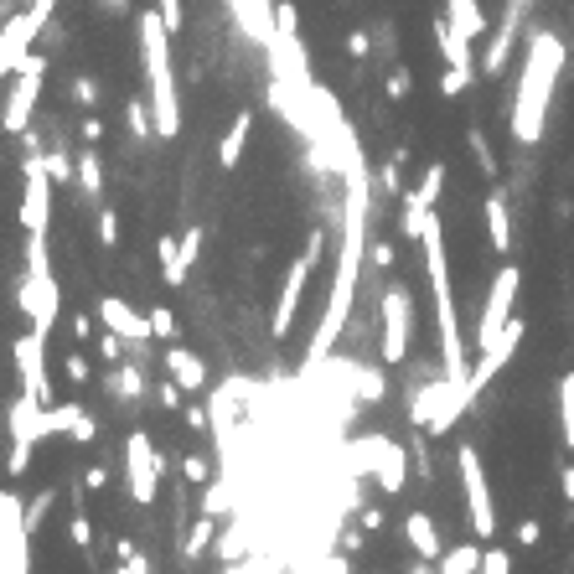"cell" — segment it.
<instances>
[{"label": "cell", "instance_id": "4dcf8cb0", "mask_svg": "<svg viewBox=\"0 0 574 574\" xmlns=\"http://www.w3.org/2000/svg\"><path fill=\"white\" fill-rule=\"evenodd\" d=\"M244 554H249V528H244V523L228 528V533H218V559H223V564L244 559Z\"/></svg>", "mask_w": 574, "mask_h": 574}, {"label": "cell", "instance_id": "44dd1931", "mask_svg": "<svg viewBox=\"0 0 574 574\" xmlns=\"http://www.w3.org/2000/svg\"><path fill=\"white\" fill-rule=\"evenodd\" d=\"M52 414H57V435H73L78 445H88V440L99 435L94 414H88L83 404H52Z\"/></svg>", "mask_w": 574, "mask_h": 574}, {"label": "cell", "instance_id": "30bf717a", "mask_svg": "<svg viewBox=\"0 0 574 574\" xmlns=\"http://www.w3.org/2000/svg\"><path fill=\"white\" fill-rule=\"evenodd\" d=\"M161 471H166V461H161L156 440H150L145 430H130V440H125V476H130V497H135L140 507L156 502V492H161Z\"/></svg>", "mask_w": 574, "mask_h": 574}, {"label": "cell", "instance_id": "bcb514c9", "mask_svg": "<svg viewBox=\"0 0 574 574\" xmlns=\"http://www.w3.org/2000/svg\"><path fill=\"white\" fill-rule=\"evenodd\" d=\"M181 394H187V388H181V383H176V378H171V383H161V388H156V399H161V404H166V409H176V404H181Z\"/></svg>", "mask_w": 574, "mask_h": 574}, {"label": "cell", "instance_id": "8d00e7d4", "mask_svg": "<svg viewBox=\"0 0 574 574\" xmlns=\"http://www.w3.org/2000/svg\"><path fill=\"white\" fill-rule=\"evenodd\" d=\"M383 88H388V99H399V104H404V99H409V88H414V73H409V68H394Z\"/></svg>", "mask_w": 574, "mask_h": 574}, {"label": "cell", "instance_id": "8992f818", "mask_svg": "<svg viewBox=\"0 0 574 574\" xmlns=\"http://www.w3.org/2000/svg\"><path fill=\"white\" fill-rule=\"evenodd\" d=\"M518 290H523V269L518 264H502L497 275H492V285H487V300H481V316H476V337H471V347L476 352H487L502 331H507V321H512V300H518Z\"/></svg>", "mask_w": 574, "mask_h": 574}, {"label": "cell", "instance_id": "83f0119b", "mask_svg": "<svg viewBox=\"0 0 574 574\" xmlns=\"http://www.w3.org/2000/svg\"><path fill=\"white\" fill-rule=\"evenodd\" d=\"M78 187H83V197H99L104 192V166H99L94 150H83V156H78Z\"/></svg>", "mask_w": 574, "mask_h": 574}, {"label": "cell", "instance_id": "74e56055", "mask_svg": "<svg viewBox=\"0 0 574 574\" xmlns=\"http://www.w3.org/2000/svg\"><path fill=\"white\" fill-rule=\"evenodd\" d=\"M181 476L197 481V487H207V481H213V466H207V456H187V461H181Z\"/></svg>", "mask_w": 574, "mask_h": 574}, {"label": "cell", "instance_id": "e0dca14e", "mask_svg": "<svg viewBox=\"0 0 574 574\" xmlns=\"http://www.w3.org/2000/svg\"><path fill=\"white\" fill-rule=\"evenodd\" d=\"M109 399L114 404H140L150 394V383H145V368L140 362H114V373H109Z\"/></svg>", "mask_w": 574, "mask_h": 574}, {"label": "cell", "instance_id": "3957f363", "mask_svg": "<svg viewBox=\"0 0 574 574\" xmlns=\"http://www.w3.org/2000/svg\"><path fill=\"white\" fill-rule=\"evenodd\" d=\"M419 249H425V269H430V290H435V331H440V368L445 378L471 383V357L461 342V316H456V285H450V259H445V228L430 213L425 233H419Z\"/></svg>", "mask_w": 574, "mask_h": 574}, {"label": "cell", "instance_id": "52a82bcc", "mask_svg": "<svg viewBox=\"0 0 574 574\" xmlns=\"http://www.w3.org/2000/svg\"><path fill=\"white\" fill-rule=\"evenodd\" d=\"M456 471H461V487H466V518L481 533V543H492L497 538V507H492V481H487V466H481L476 445L456 450Z\"/></svg>", "mask_w": 574, "mask_h": 574}, {"label": "cell", "instance_id": "c3c4849f", "mask_svg": "<svg viewBox=\"0 0 574 574\" xmlns=\"http://www.w3.org/2000/svg\"><path fill=\"white\" fill-rule=\"evenodd\" d=\"M156 11L166 16V26H171V32L181 26V0H156Z\"/></svg>", "mask_w": 574, "mask_h": 574}, {"label": "cell", "instance_id": "816d5d0a", "mask_svg": "<svg viewBox=\"0 0 574 574\" xmlns=\"http://www.w3.org/2000/svg\"><path fill=\"white\" fill-rule=\"evenodd\" d=\"M63 368H68V378H73V383H88V362H83L78 352H68V362H63Z\"/></svg>", "mask_w": 574, "mask_h": 574}, {"label": "cell", "instance_id": "681fc988", "mask_svg": "<svg viewBox=\"0 0 574 574\" xmlns=\"http://www.w3.org/2000/svg\"><path fill=\"white\" fill-rule=\"evenodd\" d=\"M83 487H88V492L109 487V471H104V466H88V471H83Z\"/></svg>", "mask_w": 574, "mask_h": 574}, {"label": "cell", "instance_id": "9c48e42d", "mask_svg": "<svg viewBox=\"0 0 574 574\" xmlns=\"http://www.w3.org/2000/svg\"><path fill=\"white\" fill-rule=\"evenodd\" d=\"M321 249H326V233L316 228V233L306 238V254H300V259L290 264V275H285V285H280L275 316H269V331H275V337H290V326H295V311H300V300H306V285H311V269H316Z\"/></svg>", "mask_w": 574, "mask_h": 574}, {"label": "cell", "instance_id": "f5cc1de1", "mask_svg": "<svg viewBox=\"0 0 574 574\" xmlns=\"http://www.w3.org/2000/svg\"><path fill=\"white\" fill-rule=\"evenodd\" d=\"M78 135H83L88 145H99V140H104V125H99V119H94V114H88V119H83V130H78Z\"/></svg>", "mask_w": 574, "mask_h": 574}, {"label": "cell", "instance_id": "f546056e", "mask_svg": "<svg viewBox=\"0 0 574 574\" xmlns=\"http://www.w3.org/2000/svg\"><path fill=\"white\" fill-rule=\"evenodd\" d=\"M125 119H130V135H135V140H150V135H156V114H150L145 99H130V104H125Z\"/></svg>", "mask_w": 574, "mask_h": 574}, {"label": "cell", "instance_id": "f907efd6", "mask_svg": "<svg viewBox=\"0 0 574 574\" xmlns=\"http://www.w3.org/2000/svg\"><path fill=\"white\" fill-rule=\"evenodd\" d=\"M347 52H352V57H368V52H373V37H368V32H352V37H347Z\"/></svg>", "mask_w": 574, "mask_h": 574}, {"label": "cell", "instance_id": "7a4b0ae2", "mask_svg": "<svg viewBox=\"0 0 574 574\" xmlns=\"http://www.w3.org/2000/svg\"><path fill=\"white\" fill-rule=\"evenodd\" d=\"M569 47L554 32H533L523 52V73H518V94H512V140L518 150H533L549 125V104H554V83L564 73Z\"/></svg>", "mask_w": 574, "mask_h": 574}, {"label": "cell", "instance_id": "d6986e66", "mask_svg": "<svg viewBox=\"0 0 574 574\" xmlns=\"http://www.w3.org/2000/svg\"><path fill=\"white\" fill-rule=\"evenodd\" d=\"M487 238H492L497 254H512V202L502 187L487 192Z\"/></svg>", "mask_w": 574, "mask_h": 574}, {"label": "cell", "instance_id": "9a60e30c", "mask_svg": "<svg viewBox=\"0 0 574 574\" xmlns=\"http://www.w3.org/2000/svg\"><path fill=\"white\" fill-rule=\"evenodd\" d=\"M99 316H104L109 331H119V337L135 342V347H145L150 337H156V331H150V316H135L130 300H119V295H104V300H99Z\"/></svg>", "mask_w": 574, "mask_h": 574}, {"label": "cell", "instance_id": "ba28073f", "mask_svg": "<svg viewBox=\"0 0 574 574\" xmlns=\"http://www.w3.org/2000/svg\"><path fill=\"white\" fill-rule=\"evenodd\" d=\"M42 83H47V57L32 52V57H26V63L16 68L11 94H6V109H0V125H6V135H26V130H32V114H37V99H42Z\"/></svg>", "mask_w": 574, "mask_h": 574}, {"label": "cell", "instance_id": "7c38bea8", "mask_svg": "<svg viewBox=\"0 0 574 574\" xmlns=\"http://www.w3.org/2000/svg\"><path fill=\"white\" fill-rule=\"evenodd\" d=\"M357 471H373L378 487L394 497V492H404V481H409V456H404V445L383 440V435H368L357 445Z\"/></svg>", "mask_w": 574, "mask_h": 574}, {"label": "cell", "instance_id": "5bb4252c", "mask_svg": "<svg viewBox=\"0 0 574 574\" xmlns=\"http://www.w3.org/2000/svg\"><path fill=\"white\" fill-rule=\"evenodd\" d=\"M11 357H16V373H21L26 394H37L42 404H52V383H47V331L32 326V331H26V337L11 347Z\"/></svg>", "mask_w": 574, "mask_h": 574}, {"label": "cell", "instance_id": "2e32d148", "mask_svg": "<svg viewBox=\"0 0 574 574\" xmlns=\"http://www.w3.org/2000/svg\"><path fill=\"white\" fill-rule=\"evenodd\" d=\"M404 538H409V549H414V559H430V564H440V554H445V543H440V528H435V518L425 507H414L409 518H404Z\"/></svg>", "mask_w": 574, "mask_h": 574}, {"label": "cell", "instance_id": "91938a15", "mask_svg": "<svg viewBox=\"0 0 574 574\" xmlns=\"http://www.w3.org/2000/svg\"><path fill=\"white\" fill-rule=\"evenodd\" d=\"M99 6H104L109 16H125V6H130V0H99Z\"/></svg>", "mask_w": 574, "mask_h": 574}, {"label": "cell", "instance_id": "277c9868", "mask_svg": "<svg viewBox=\"0 0 574 574\" xmlns=\"http://www.w3.org/2000/svg\"><path fill=\"white\" fill-rule=\"evenodd\" d=\"M140 68L150 83V114H156V140H176L181 130V99H176V73H171V26L150 6L140 11Z\"/></svg>", "mask_w": 574, "mask_h": 574}, {"label": "cell", "instance_id": "d6a6232c", "mask_svg": "<svg viewBox=\"0 0 574 574\" xmlns=\"http://www.w3.org/2000/svg\"><path fill=\"white\" fill-rule=\"evenodd\" d=\"M440 192H445V166L435 161V166H430L425 176H419V187H414V197L425 202V207H435V202H440Z\"/></svg>", "mask_w": 574, "mask_h": 574}, {"label": "cell", "instance_id": "ac0fdd59", "mask_svg": "<svg viewBox=\"0 0 574 574\" xmlns=\"http://www.w3.org/2000/svg\"><path fill=\"white\" fill-rule=\"evenodd\" d=\"M166 373L187 388V394H202L207 388V362L197 352H187V347H166Z\"/></svg>", "mask_w": 574, "mask_h": 574}, {"label": "cell", "instance_id": "1f68e13d", "mask_svg": "<svg viewBox=\"0 0 574 574\" xmlns=\"http://www.w3.org/2000/svg\"><path fill=\"white\" fill-rule=\"evenodd\" d=\"M466 145H471V156H476L481 176H502V166H497V156H492V145H487V135H481V130H466Z\"/></svg>", "mask_w": 574, "mask_h": 574}, {"label": "cell", "instance_id": "ffe728a7", "mask_svg": "<svg viewBox=\"0 0 574 574\" xmlns=\"http://www.w3.org/2000/svg\"><path fill=\"white\" fill-rule=\"evenodd\" d=\"M435 42H440L445 68H471V37H466L450 16H440V21H435Z\"/></svg>", "mask_w": 574, "mask_h": 574}, {"label": "cell", "instance_id": "6f0895ef", "mask_svg": "<svg viewBox=\"0 0 574 574\" xmlns=\"http://www.w3.org/2000/svg\"><path fill=\"white\" fill-rule=\"evenodd\" d=\"M559 487H564V502L574 507V466H559Z\"/></svg>", "mask_w": 574, "mask_h": 574}, {"label": "cell", "instance_id": "ee69618b", "mask_svg": "<svg viewBox=\"0 0 574 574\" xmlns=\"http://www.w3.org/2000/svg\"><path fill=\"white\" fill-rule=\"evenodd\" d=\"M47 507H52V492H42L32 507H26V533H37L42 528V518H47Z\"/></svg>", "mask_w": 574, "mask_h": 574}, {"label": "cell", "instance_id": "f6af8a7d", "mask_svg": "<svg viewBox=\"0 0 574 574\" xmlns=\"http://www.w3.org/2000/svg\"><path fill=\"white\" fill-rule=\"evenodd\" d=\"M538 538H543V523H538V518H523V523H518V549H533Z\"/></svg>", "mask_w": 574, "mask_h": 574}, {"label": "cell", "instance_id": "e575fe53", "mask_svg": "<svg viewBox=\"0 0 574 574\" xmlns=\"http://www.w3.org/2000/svg\"><path fill=\"white\" fill-rule=\"evenodd\" d=\"M202 512H213V518H223V512H233V507H228V481H207Z\"/></svg>", "mask_w": 574, "mask_h": 574}, {"label": "cell", "instance_id": "94428289", "mask_svg": "<svg viewBox=\"0 0 574 574\" xmlns=\"http://www.w3.org/2000/svg\"><path fill=\"white\" fill-rule=\"evenodd\" d=\"M404 574H430V559H414V564H409Z\"/></svg>", "mask_w": 574, "mask_h": 574}, {"label": "cell", "instance_id": "d590c367", "mask_svg": "<svg viewBox=\"0 0 574 574\" xmlns=\"http://www.w3.org/2000/svg\"><path fill=\"white\" fill-rule=\"evenodd\" d=\"M150 331H156L161 342H176V316L166 306H150Z\"/></svg>", "mask_w": 574, "mask_h": 574}, {"label": "cell", "instance_id": "6da1fadb", "mask_svg": "<svg viewBox=\"0 0 574 574\" xmlns=\"http://www.w3.org/2000/svg\"><path fill=\"white\" fill-rule=\"evenodd\" d=\"M342 249H337V275H331V295H326V316L316 326V337L306 347V368L331 357V347L342 342V331L352 321V300H357V280H362V264H368V166H362V150L342 166Z\"/></svg>", "mask_w": 574, "mask_h": 574}, {"label": "cell", "instance_id": "680465c9", "mask_svg": "<svg viewBox=\"0 0 574 574\" xmlns=\"http://www.w3.org/2000/svg\"><path fill=\"white\" fill-rule=\"evenodd\" d=\"M73 337H78V342H88V337H94V321L78 316V321H73Z\"/></svg>", "mask_w": 574, "mask_h": 574}, {"label": "cell", "instance_id": "7dc6e473", "mask_svg": "<svg viewBox=\"0 0 574 574\" xmlns=\"http://www.w3.org/2000/svg\"><path fill=\"white\" fill-rule=\"evenodd\" d=\"M368 264H373V269H394V249H388V244H373V249H368Z\"/></svg>", "mask_w": 574, "mask_h": 574}, {"label": "cell", "instance_id": "cb8c5ba5", "mask_svg": "<svg viewBox=\"0 0 574 574\" xmlns=\"http://www.w3.org/2000/svg\"><path fill=\"white\" fill-rule=\"evenodd\" d=\"M481 554L476 543H450V549L440 554V574H481Z\"/></svg>", "mask_w": 574, "mask_h": 574}, {"label": "cell", "instance_id": "60d3db41", "mask_svg": "<svg viewBox=\"0 0 574 574\" xmlns=\"http://www.w3.org/2000/svg\"><path fill=\"white\" fill-rule=\"evenodd\" d=\"M481 574H512L507 549H487V554H481Z\"/></svg>", "mask_w": 574, "mask_h": 574}, {"label": "cell", "instance_id": "f1b7e54d", "mask_svg": "<svg viewBox=\"0 0 574 574\" xmlns=\"http://www.w3.org/2000/svg\"><path fill=\"white\" fill-rule=\"evenodd\" d=\"M352 394H357V404H378V399L388 394V383H383V373H378V368H357Z\"/></svg>", "mask_w": 574, "mask_h": 574}, {"label": "cell", "instance_id": "ab89813d", "mask_svg": "<svg viewBox=\"0 0 574 574\" xmlns=\"http://www.w3.org/2000/svg\"><path fill=\"white\" fill-rule=\"evenodd\" d=\"M197 254H202V228H197V223H192V228H187V233H181V259H187V269H192V264H197Z\"/></svg>", "mask_w": 574, "mask_h": 574}, {"label": "cell", "instance_id": "b9f144b4", "mask_svg": "<svg viewBox=\"0 0 574 574\" xmlns=\"http://www.w3.org/2000/svg\"><path fill=\"white\" fill-rule=\"evenodd\" d=\"M73 99H78L83 109H94V104H99V83H94V78H73Z\"/></svg>", "mask_w": 574, "mask_h": 574}, {"label": "cell", "instance_id": "9f6ffc18", "mask_svg": "<svg viewBox=\"0 0 574 574\" xmlns=\"http://www.w3.org/2000/svg\"><path fill=\"white\" fill-rule=\"evenodd\" d=\"M337 549H342V554H357V549H362V528H347Z\"/></svg>", "mask_w": 574, "mask_h": 574}, {"label": "cell", "instance_id": "5b68a950", "mask_svg": "<svg viewBox=\"0 0 574 574\" xmlns=\"http://www.w3.org/2000/svg\"><path fill=\"white\" fill-rule=\"evenodd\" d=\"M6 435H11V456H6V471L11 476H26L32 471V450H37V440H47V435H57V414H52V404H42L37 394H21L11 399V409H6Z\"/></svg>", "mask_w": 574, "mask_h": 574}, {"label": "cell", "instance_id": "8fae6325", "mask_svg": "<svg viewBox=\"0 0 574 574\" xmlns=\"http://www.w3.org/2000/svg\"><path fill=\"white\" fill-rule=\"evenodd\" d=\"M378 316H383V362H404L414 342V295L404 285H388L378 300Z\"/></svg>", "mask_w": 574, "mask_h": 574}, {"label": "cell", "instance_id": "836d02e7", "mask_svg": "<svg viewBox=\"0 0 574 574\" xmlns=\"http://www.w3.org/2000/svg\"><path fill=\"white\" fill-rule=\"evenodd\" d=\"M471 78H476V68H445V78H440V94H445V99H461L466 88H471Z\"/></svg>", "mask_w": 574, "mask_h": 574}, {"label": "cell", "instance_id": "db71d44e", "mask_svg": "<svg viewBox=\"0 0 574 574\" xmlns=\"http://www.w3.org/2000/svg\"><path fill=\"white\" fill-rule=\"evenodd\" d=\"M119 564H125V574H150V559H145L140 549H135L130 559H119Z\"/></svg>", "mask_w": 574, "mask_h": 574}, {"label": "cell", "instance_id": "4316f807", "mask_svg": "<svg viewBox=\"0 0 574 574\" xmlns=\"http://www.w3.org/2000/svg\"><path fill=\"white\" fill-rule=\"evenodd\" d=\"M559 430H564V450H574V373L559 378Z\"/></svg>", "mask_w": 574, "mask_h": 574}, {"label": "cell", "instance_id": "484cf974", "mask_svg": "<svg viewBox=\"0 0 574 574\" xmlns=\"http://www.w3.org/2000/svg\"><path fill=\"white\" fill-rule=\"evenodd\" d=\"M207 543H218V528H213V512H202V523H192L187 543H181V559H187V564H197V559L207 554Z\"/></svg>", "mask_w": 574, "mask_h": 574}, {"label": "cell", "instance_id": "7402d4cb", "mask_svg": "<svg viewBox=\"0 0 574 574\" xmlns=\"http://www.w3.org/2000/svg\"><path fill=\"white\" fill-rule=\"evenodd\" d=\"M249 130H254V114L244 109V114L233 119V130L223 135V145H218V166H223V171H233L238 161H244V145H249Z\"/></svg>", "mask_w": 574, "mask_h": 574}, {"label": "cell", "instance_id": "4fadbf2b", "mask_svg": "<svg viewBox=\"0 0 574 574\" xmlns=\"http://www.w3.org/2000/svg\"><path fill=\"white\" fill-rule=\"evenodd\" d=\"M16 306H21L26 321L42 326V331L57 326V280H52V269H26L21 290H16Z\"/></svg>", "mask_w": 574, "mask_h": 574}, {"label": "cell", "instance_id": "7bdbcfd3", "mask_svg": "<svg viewBox=\"0 0 574 574\" xmlns=\"http://www.w3.org/2000/svg\"><path fill=\"white\" fill-rule=\"evenodd\" d=\"M99 244H104V249H114V244H119V218L109 213V207L99 213Z\"/></svg>", "mask_w": 574, "mask_h": 574}, {"label": "cell", "instance_id": "603a6c76", "mask_svg": "<svg viewBox=\"0 0 574 574\" xmlns=\"http://www.w3.org/2000/svg\"><path fill=\"white\" fill-rule=\"evenodd\" d=\"M445 16L456 21L471 42L487 37V11H481V0H445Z\"/></svg>", "mask_w": 574, "mask_h": 574}, {"label": "cell", "instance_id": "d4e9b609", "mask_svg": "<svg viewBox=\"0 0 574 574\" xmlns=\"http://www.w3.org/2000/svg\"><path fill=\"white\" fill-rule=\"evenodd\" d=\"M156 254H161V280H166L171 290H176V285H187V259H181V238H161Z\"/></svg>", "mask_w": 574, "mask_h": 574}, {"label": "cell", "instance_id": "f35d334b", "mask_svg": "<svg viewBox=\"0 0 574 574\" xmlns=\"http://www.w3.org/2000/svg\"><path fill=\"white\" fill-rule=\"evenodd\" d=\"M99 352H104L109 368H114V362H125V337H119V331H104V337H99Z\"/></svg>", "mask_w": 574, "mask_h": 574}, {"label": "cell", "instance_id": "11a10c76", "mask_svg": "<svg viewBox=\"0 0 574 574\" xmlns=\"http://www.w3.org/2000/svg\"><path fill=\"white\" fill-rule=\"evenodd\" d=\"M187 425H192V435H202V430H213V425H207V409H187Z\"/></svg>", "mask_w": 574, "mask_h": 574}]
</instances>
